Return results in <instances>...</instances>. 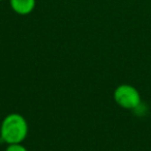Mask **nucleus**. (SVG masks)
Instances as JSON below:
<instances>
[{"mask_svg": "<svg viewBox=\"0 0 151 151\" xmlns=\"http://www.w3.org/2000/svg\"><path fill=\"white\" fill-rule=\"evenodd\" d=\"M28 134V124L22 115L12 113L3 119L0 128L1 140L6 144H19Z\"/></svg>", "mask_w": 151, "mask_h": 151, "instance_id": "obj_1", "label": "nucleus"}, {"mask_svg": "<svg viewBox=\"0 0 151 151\" xmlns=\"http://www.w3.org/2000/svg\"><path fill=\"white\" fill-rule=\"evenodd\" d=\"M114 101L119 107L126 110H134L141 105V94L136 87L129 84H121L114 91Z\"/></svg>", "mask_w": 151, "mask_h": 151, "instance_id": "obj_2", "label": "nucleus"}, {"mask_svg": "<svg viewBox=\"0 0 151 151\" xmlns=\"http://www.w3.org/2000/svg\"><path fill=\"white\" fill-rule=\"evenodd\" d=\"M11 7L16 14L21 16L29 15L35 7V0H9Z\"/></svg>", "mask_w": 151, "mask_h": 151, "instance_id": "obj_3", "label": "nucleus"}, {"mask_svg": "<svg viewBox=\"0 0 151 151\" xmlns=\"http://www.w3.org/2000/svg\"><path fill=\"white\" fill-rule=\"evenodd\" d=\"M5 151H28L26 147H24L21 143L19 144H9Z\"/></svg>", "mask_w": 151, "mask_h": 151, "instance_id": "obj_4", "label": "nucleus"}, {"mask_svg": "<svg viewBox=\"0 0 151 151\" xmlns=\"http://www.w3.org/2000/svg\"><path fill=\"white\" fill-rule=\"evenodd\" d=\"M0 1H3V0H0Z\"/></svg>", "mask_w": 151, "mask_h": 151, "instance_id": "obj_5", "label": "nucleus"}]
</instances>
